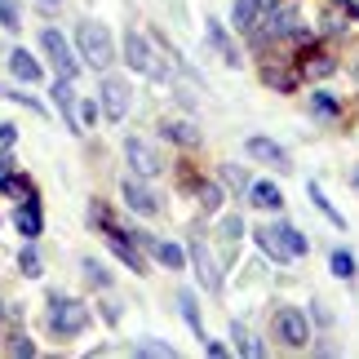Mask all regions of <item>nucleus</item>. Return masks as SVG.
<instances>
[{
  "label": "nucleus",
  "instance_id": "obj_1",
  "mask_svg": "<svg viewBox=\"0 0 359 359\" xmlns=\"http://www.w3.org/2000/svg\"><path fill=\"white\" fill-rule=\"evenodd\" d=\"M257 248L266 257H275V262H297V257H306L311 240L302 236L297 226H288V222H271V226L257 231Z\"/></svg>",
  "mask_w": 359,
  "mask_h": 359
},
{
  "label": "nucleus",
  "instance_id": "obj_2",
  "mask_svg": "<svg viewBox=\"0 0 359 359\" xmlns=\"http://www.w3.org/2000/svg\"><path fill=\"white\" fill-rule=\"evenodd\" d=\"M76 49H80V58L89 67H98V72H107V67L116 62V40L98 18H85L76 27Z\"/></svg>",
  "mask_w": 359,
  "mask_h": 359
},
{
  "label": "nucleus",
  "instance_id": "obj_3",
  "mask_svg": "<svg viewBox=\"0 0 359 359\" xmlns=\"http://www.w3.org/2000/svg\"><path fill=\"white\" fill-rule=\"evenodd\" d=\"M49 328L53 337H76L89 328V302L76 297H49Z\"/></svg>",
  "mask_w": 359,
  "mask_h": 359
},
{
  "label": "nucleus",
  "instance_id": "obj_4",
  "mask_svg": "<svg viewBox=\"0 0 359 359\" xmlns=\"http://www.w3.org/2000/svg\"><path fill=\"white\" fill-rule=\"evenodd\" d=\"M124 62L133 67V72H142L151 80H169V67H164L156 53H151V40L142 32H124Z\"/></svg>",
  "mask_w": 359,
  "mask_h": 359
},
{
  "label": "nucleus",
  "instance_id": "obj_5",
  "mask_svg": "<svg viewBox=\"0 0 359 359\" xmlns=\"http://www.w3.org/2000/svg\"><path fill=\"white\" fill-rule=\"evenodd\" d=\"M271 333L284 341V346H306L311 341V324H306V315H302L297 306H284V311H275V320H271Z\"/></svg>",
  "mask_w": 359,
  "mask_h": 359
},
{
  "label": "nucleus",
  "instance_id": "obj_6",
  "mask_svg": "<svg viewBox=\"0 0 359 359\" xmlns=\"http://www.w3.org/2000/svg\"><path fill=\"white\" fill-rule=\"evenodd\" d=\"M40 49L49 53V62H53V72H58V76H76L80 72L76 53H72V45H67V36L58 32V27H45V32H40Z\"/></svg>",
  "mask_w": 359,
  "mask_h": 359
},
{
  "label": "nucleus",
  "instance_id": "obj_7",
  "mask_svg": "<svg viewBox=\"0 0 359 359\" xmlns=\"http://www.w3.org/2000/svg\"><path fill=\"white\" fill-rule=\"evenodd\" d=\"M191 262H196V275H200V284L209 288V293H222V266H217V257L209 253V244L191 236Z\"/></svg>",
  "mask_w": 359,
  "mask_h": 359
},
{
  "label": "nucleus",
  "instance_id": "obj_8",
  "mask_svg": "<svg viewBox=\"0 0 359 359\" xmlns=\"http://www.w3.org/2000/svg\"><path fill=\"white\" fill-rule=\"evenodd\" d=\"M124 160H129V169L137 177H156L160 173V156L151 151L147 137H124Z\"/></svg>",
  "mask_w": 359,
  "mask_h": 359
},
{
  "label": "nucleus",
  "instance_id": "obj_9",
  "mask_svg": "<svg viewBox=\"0 0 359 359\" xmlns=\"http://www.w3.org/2000/svg\"><path fill=\"white\" fill-rule=\"evenodd\" d=\"M129 102H133L129 85H124L120 76H107V80H102V111H107V120H124Z\"/></svg>",
  "mask_w": 359,
  "mask_h": 359
},
{
  "label": "nucleus",
  "instance_id": "obj_10",
  "mask_svg": "<svg viewBox=\"0 0 359 359\" xmlns=\"http://www.w3.org/2000/svg\"><path fill=\"white\" fill-rule=\"evenodd\" d=\"M107 236H111V253H116V257H120V262H124V266H129L133 275H147V271H151V266H147V257L137 253V240L129 236V231L120 236L116 226H107Z\"/></svg>",
  "mask_w": 359,
  "mask_h": 359
},
{
  "label": "nucleus",
  "instance_id": "obj_11",
  "mask_svg": "<svg viewBox=\"0 0 359 359\" xmlns=\"http://www.w3.org/2000/svg\"><path fill=\"white\" fill-rule=\"evenodd\" d=\"M120 196H124V204H129L133 213H142V217H151V213H160V196L151 191L147 182H120Z\"/></svg>",
  "mask_w": 359,
  "mask_h": 359
},
{
  "label": "nucleus",
  "instance_id": "obj_12",
  "mask_svg": "<svg viewBox=\"0 0 359 359\" xmlns=\"http://www.w3.org/2000/svg\"><path fill=\"white\" fill-rule=\"evenodd\" d=\"M53 102H58L67 129H72V133H85V129H80V102H76V89H72V76H58V85H53Z\"/></svg>",
  "mask_w": 359,
  "mask_h": 359
},
{
  "label": "nucleus",
  "instance_id": "obj_13",
  "mask_svg": "<svg viewBox=\"0 0 359 359\" xmlns=\"http://www.w3.org/2000/svg\"><path fill=\"white\" fill-rule=\"evenodd\" d=\"M248 156L253 160H262V164H271V169H280V173H288V151L280 147V142H271V137H248Z\"/></svg>",
  "mask_w": 359,
  "mask_h": 359
},
{
  "label": "nucleus",
  "instance_id": "obj_14",
  "mask_svg": "<svg viewBox=\"0 0 359 359\" xmlns=\"http://www.w3.org/2000/svg\"><path fill=\"white\" fill-rule=\"evenodd\" d=\"M13 226H18V236L22 240H36L40 231H45V217H40V200H22L18 209H13Z\"/></svg>",
  "mask_w": 359,
  "mask_h": 359
},
{
  "label": "nucleus",
  "instance_id": "obj_15",
  "mask_svg": "<svg viewBox=\"0 0 359 359\" xmlns=\"http://www.w3.org/2000/svg\"><path fill=\"white\" fill-rule=\"evenodd\" d=\"M248 204H257V209H266V213H280L284 196H280L275 182H253V187H248Z\"/></svg>",
  "mask_w": 359,
  "mask_h": 359
},
{
  "label": "nucleus",
  "instance_id": "obj_16",
  "mask_svg": "<svg viewBox=\"0 0 359 359\" xmlns=\"http://www.w3.org/2000/svg\"><path fill=\"white\" fill-rule=\"evenodd\" d=\"M9 72L18 80H27V85H36V80H40V62L27 49H9Z\"/></svg>",
  "mask_w": 359,
  "mask_h": 359
},
{
  "label": "nucleus",
  "instance_id": "obj_17",
  "mask_svg": "<svg viewBox=\"0 0 359 359\" xmlns=\"http://www.w3.org/2000/svg\"><path fill=\"white\" fill-rule=\"evenodd\" d=\"M204 32H209V45H213L217 53H222V58H226L231 67H240V49H236V45H231V40H226L222 22H217V18H209V22H204Z\"/></svg>",
  "mask_w": 359,
  "mask_h": 359
},
{
  "label": "nucleus",
  "instance_id": "obj_18",
  "mask_svg": "<svg viewBox=\"0 0 359 359\" xmlns=\"http://www.w3.org/2000/svg\"><path fill=\"white\" fill-rule=\"evenodd\" d=\"M160 133H164V137H173L177 147H196V142H200V129H196V124H187V120H164V124H160Z\"/></svg>",
  "mask_w": 359,
  "mask_h": 359
},
{
  "label": "nucleus",
  "instance_id": "obj_19",
  "mask_svg": "<svg viewBox=\"0 0 359 359\" xmlns=\"http://www.w3.org/2000/svg\"><path fill=\"white\" fill-rule=\"evenodd\" d=\"M333 72H337V58H328V53H311V58H302V76H311V80H324Z\"/></svg>",
  "mask_w": 359,
  "mask_h": 359
},
{
  "label": "nucleus",
  "instance_id": "obj_20",
  "mask_svg": "<svg viewBox=\"0 0 359 359\" xmlns=\"http://www.w3.org/2000/svg\"><path fill=\"white\" fill-rule=\"evenodd\" d=\"M177 306H182V320L196 328V337H204V320H200V306H196V293H191V288L177 293Z\"/></svg>",
  "mask_w": 359,
  "mask_h": 359
},
{
  "label": "nucleus",
  "instance_id": "obj_21",
  "mask_svg": "<svg viewBox=\"0 0 359 359\" xmlns=\"http://www.w3.org/2000/svg\"><path fill=\"white\" fill-rule=\"evenodd\" d=\"M257 18H262V5H257V0H236V18H231V22H236L240 32H253Z\"/></svg>",
  "mask_w": 359,
  "mask_h": 359
},
{
  "label": "nucleus",
  "instance_id": "obj_22",
  "mask_svg": "<svg viewBox=\"0 0 359 359\" xmlns=\"http://www.w3.org/2000/svg\"><path fill=\"white\" fill-rule=\"evenodd\" d=\"M262 80H266V85H275L280 93H293V85H297V76L293 72H284V67H262Z\"/></svg>",
  "mask_w": 359,
  "mask_h": 359
},
{
  "label": "nucleus",
  "instance_id": "obj_23",
  "mask_svg": "<svg viewBox=\"0 0 359 359\" xmlns=\"http://www.w3.org/2000/svg\"><path fill=\"white\" fill-rule=\"evenodd\" d=\"M151 253H156V257H160L169 271H182V266H187L182 248H177V244H169V240H156V248H151Z\"/></svg>",
  "mask_w": 359,
  "mask_h": 359
},
{
  "label": "nucleus",
  "instance_id": "obj_24",
  "mask_svg": "<svg viewBox=\"0 0 359 359\" xmlns=\"http://www.w3.org/2000/svg\"><path fill=\"white\" fill-rule=\"evenodd\" d=\"M328 266H333V275H337V280H355V253H346V248H333Z\"/></svg>",
  "mask_w": 359,
  "mask_h": 359
},
{
  "label": "nucleus",
  "instance_id": "obj_25",
  "mask_svg": "<svg viewBox=\"0 0 359 359\" xmlns=\"http://www.w3.org/2000/svg\"><path fill=\"white\" fill-rule=\"evenodd\" d=\"M196 196H200V209H209V213L222 209V191H217L213 182H196Z\"/></svg>",
  "mask_w": 359,
  "mask_h": 359
},
{
  "label": "nucleus",
  "instance_id": "obj_26",
  "mask_svg": "<svg viewBox=\"0 0 359 359\" xmlns=\"http://www.w3.org/2000/svg\"><path fill=\"white\" fill-rule=\"evenodd\" d=\"M311 200H315V209H320V213H324V217H328L333 226H346V217H341V213L333 209V204H328V196H324L320 187H311Z\"/></svg>",
  "mask_w": 359,
  "mask_h": 359
},
{
  "label": "nucleus",
  "instance_id": "obj_27",
  "mask_svg": "<svg viewBox=\"0 0 359 359\" xmlns=\"http://www.w3.org/2000/svg\"><path fill=\"white\" fill-rule=\"evenodd\" d=\"M85 280L89 284H98V288H111V271H102V262H85Z\"/></svg>",
  "mask_w": 359,
  "mask_h": 359
},
{
  "label": "nucleus",
  "instance_id": "obj_28",
  "mask_svg": "<svg viewBox=\"0 0 359 359\" xmlns=\"http://www.w3.org/2000/svg\"><path fill=\"white\" fill-rule=\"evenodd\" d=\"M22 13H18V0H0V27H9V32H18Z\"/></svg>",
  "mask_w": 359,
  "mask_h": 359
},
{
  "label": "nucleus",
  "instance_id": "obj_29",
  "mask_svg": "<svg viewBox=\"0 0 359 359\" xmlns=\"http://www.w3.org/2000/svg\"><path fill=\"white\" fill-rule=\"evenodd\" d=\"M217 231H222V240H226V244H236V240L244 236V217H240V213H231V217H222V226H217Z\"/></svg>",
  "mask_w": 359,
  "mask_h": 359
},
{
  "label": "nucleus",
  "instance_id": "obj_30",
  "mask_svg": "<svg viewBox=\"0 0 359 359\" xmlns=\"http://www.w3.org/2000/svg\"><path fill=\"white\" fill-rule=\"evenodd\" d=\"M18 271L27 275V280L40 275V253H36V248H22V253H18Z\"/></svg>",
  "mask_w": 359,
  "mask_h": 359
},
{
  "label": "nucleus",
  "instance_id": "obj_31",
  "mask_svg": "<svg viewBox=\"0 0 359 359\" xmlns=\"http://www.w3.org/2000/svg\"><path fill=\"white\" fill-rule=\"evenodd\" d=\"M222 182H226L231 191H248V187H253V182H248V177H244V169H231V164L222 169Z\"/></svg>",
  "mask_w": 359,
  "mask_h": 359
},
{
  "label": "nucleus",
  "instance_id": "obj_32",
  "mask_svg": "<svg viewBox=\"0 0 359 359\" xmlns=\"http://www.w3.org/2000/svg\"><path fill=\"white\" fill-rule=\"evenodd\" d=\"M311 111H315V116H337V98H328V93H315V98H311Z\"/></svg>",
  "mask_w": 359,
  "mask_h": 359
},
{
  "label": "nucleus",
  "instance_id": "obj_33",
  "mask_svg": "<svg viewBox=\"0 0 359 359\" xmlns=\"http://www.w3.org/2000/svg\"><path fill=\"white\" fill-rule=\"evenodd\" d=\"M133 355H173V346L169 341H137Z\"/></svg>",
  "mask_w": 359,
  "mask_h": 359
},
{
  "label": "nucleus",
  "instance_id": "obj_34",
  "mask_svg": "<svg viewBox=\"0 0 359 359\" xmlns=\"http://www.w3.org/2000/svg\"><path fill=\"white\" fill-rule=\"evenodd\" d=\"M5 351H9V355H36V346H32V341H27L22 333H13V337L5 341Z\"/></svg>",
  "mask_w": 359,
  "mask_h": 359
},
{
  "label": "nucleus",
  "instance_id": "obj_35",
  "mask_svg": "<svg viewBox=\"0 0 359 359\" xmlns=\"http://www.w3.org/2000/svg\"><path fill=\"white\" fill-rule=\"evenodd\" d=\"M13 142H18V124H5V120H0V151H9Z\"/></svg>",
  "mask_w": 359,
  "mask_h": 359
},
{
  "label": "nucleus",
  "instance_id": "obj_36",
  "mask_svg": "<svg viewBox=\"0 0 359 359\" xmlns=\"http://www.w3.org/2000/svg\"><path fill=\"white\" fill-rule=\"evenodd\" d=\"M93 120H98V107H93V102H80V129H85V124L93 129Z\"/></svg>",
  "mask_w": 359,
  "mask_h": 359
},
{
  "label": "nucleus",
  "instance_id": "obj_37",
  "mask_svg": "<svg viewBox=\"0 0 359 359\" xmlns=\"http://www.w3.org/2000/svg\"><path fill=\"white\" fill-rule=\"evenodd\" d=\"M13 169V156H9V151H0V173H9Z\"/></svg>",
  "mask_w": 359,
  "mask_h": 359
},
{
  "label": "nucleus",
  "instance_id": "obj_38",
  "mask_svg": "<svg viewBox=\"0 0 359 359\" xmlns=\"http://www.w3.org/2000/svg\"><path fill=\"white\" fill-rule=\"evenodd\" d=\"M351 13H355V18H359V0H351Z\"/></svg>",
  "mask_w": 359,
  "mask_h": 359
},
{
  "label": "nucleus",
  "instance_id": "obj_39",
  "mask_svg": "<svg viewBox=\"0 0 359 359\" xmlns=\"http://www.w3.org/2000/svg\"><path fill=\"white\" fill-rule=\"evenodd\" d=\"M0 320H5V302H0Z\"/></svg>",
  "mask_w": 359,
  "mask_h": 359
},
{
  "label": "nucleus",
  "instance_id": "obj_40",
  "mask_svg": "<svg viewBox=\"0 0 359 359\" xmlns=\"http://www.w3.org/2000/svg\"><path fill=\"white\" fill-rule=\"evenodd\" d=\"M333 5H351V0H333Z\"/></svg>",
  "mask_w": 359,
  "mask_h": 359
},
{
  "label": "nucleus",
  "instance_id": "obj_41",
  "mask_svg": "<svg viewBox=\"0 0 359 359\" xmlns=\"http://www.w3.org/2000/svg\"><path fill=\"white\" fill-rule=\"evenodd\" d=\"M45 5H62V0H45Z\"/></svg>",
  "mask_w": 359,
  "mask_h": 359
},
{
  "label": "nucleus",
  "instance_id": "obj_42",
  "mask_svg": "<svg viewBox=\"0 0 359 359\" xmlns=\"http://www.w3.org/2000/svg\"><path fill=\"white\" fill-rule=\"evenodd\" d=\"M355 187H359V173H355Z\"/></svg>",
  "mask_w": 359,
  "mask_h": 359
},
{
  "label": "nucleus",
  "instance_id": "obj_43",
  "mask_svg": "<svg viewBox=\"0 0 359 359\" xmlns=\"http://www.w3.org/2000/svg\"><path fill=\"white\" fill-rule=\"evenodd\" d=\"M355 72H359V67H355Z\"/></svg>",
  "mask_w": 359,
  "mask_h": 359
}]
</instances>
